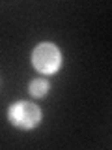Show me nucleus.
<instances>
[{"label":"nucleus","mask_w":112,"mask_h":150,"mask_svg":"<svg viewBox=\"0 0 112 150\" xmlns=\"http://www.w3.org/2000/svg\"><path fill=\"white\" fill-rule=\"evenodd\" d=\"M49 92V83L45 81V79H34V81L30 83V94L36 98H41L45 96V94Z\"/></svg>","instance_id":"nucleus-3"},{"label":"nucleus","mask_w":112,"mask_h":150,"mask_svg":"<svg viewBox=\"0 0 112 150\" xmlns=\"http://www.w3.org/2000/svg\"><path fill=\"white\" fill-rule=\"evenodd\" d=\"M32 64L39 73H54L62 64L60 49L52 43H39L32 53Z\"/></svg>","instance_id":"nucleus-1"},{"label":"nucleus","mask_w":112,"mask_h":150,"mask_svg":"<svg viewBox=\"0 0 112 150\" xmlns=\"http://www.w3.org/2000/svg\"><path fill=\"white\" fill-rule=\"evenodd\" d=\"M9 120H11L13 126L21 129H30V128H36L41 120V111L39 107L34 105V103H28V101H19V103H13L9 107Z\"/></svg>","instance_id":"nucleus-2"}]
</instances>
